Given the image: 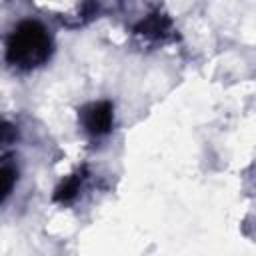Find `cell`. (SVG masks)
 Here are the masks:
<instances>
[{
	"label": "cell",
	"instance_id": "cell-1",
	"mask_svg": "<svg viewBox=\"0 0 256 256\" xmlns=\"http://www.w3.org/2000/svg\"><path fill=\"white\" fill-rule=\"evenodd\" d=\"M52 52V38L48 30L36 20L20 22L6 42V60L22 70L42 66Z\"/></svg>",
	"mask_w": 256,
	"mask_h": 256
},
{
	"label": "cell",
	"instance_id": "cell-2",
	"mask_svg": "<svg viewBox=\"0 0 256 256\" xmlns=\"http://www.w3.org/2000/svg\"><path fill=\"white\" fill-rule=\"evenodd\" d=\"M80 122L84 130L92 136H104L112 130L114 124V108L110 102H92L82 108L80 112Z\"/></svg>",
	"mask_w": 256,
	"mask_h": 256
},
{
	"label": "cell",
	"instance_id": "cell-3",
	"mask_svg": "<svg viewBox=\"0 0 256 256\" xmlns=\"http://www.w3.org/2000/svg\"><path fill=\"white\" fill-rule=\"evenodd\" d=\"M168 30H170V20L162 14H150L136 26V34L144 38H154V40L164 38Z\"/></svg>",
	"mask_w": 256,
	"mask_h": 256
},
{
	"label": "cell",
	"instance_id": "cell-4",
	"mask_svg": "<svg viewBox=\"0 0 256 256\" xmlns=\"http://www.w3.org/2000/svg\"><path fill=\"white\" fill-rule=\"evenodd\" d=\"M82 182H84V174H82V172L70 174V176L56 188L54 200H56V202H62V204L72 202V200L78 196V192H80V188H82Z\"/></svg>",
	"mask_w": 256,
	"mask_h": 256
},
{
	"label": "cell",
	"instance_id": "cell-5",
	"mask_svg": "<svg viewBox=\"0 0 256 256\" xmlns=\"http://www.w3.org/2000/svg\"><path fill=\"white\" fill-rule=\"evenodd\" d=\"M16 182V170L10 166H0V202L10 194Z\"/></svg>",
	"mask_w": 256,
	"mask_h": 256
},
{
	"label": "cell",
	"instance_id": "cell-6",
	"mask_svg": "<svg viewBox=\"0 0 256 256\" xmlns=\"http://www.w3.org/2000/svg\"><path fill=\"white\" fill-rule=\"evenodd\" d=\"M8 138H12V128L0 122V142L2 140H8Z\"/></svg>",
	"mask_w": 256,
	"mask_h": 256
}]
</instances>
